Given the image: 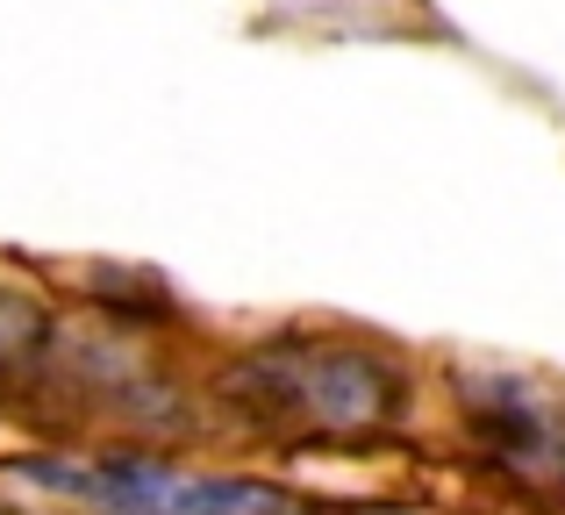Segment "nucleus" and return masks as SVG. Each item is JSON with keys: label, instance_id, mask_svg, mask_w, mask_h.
Returning a JSON list of instances; mask_svg holds the SVG:
<instances>
[{"label": "nucleus", "instance_id": "nucleus-2", "mask_svg": "<svg viewBox=\"0 0 565 515\" xmlns=\"http://www.w3.org/2000/svg\"><path fill=\"white\" fill-rule=\"evenodd\" d=\"M466 430L487 444V459H509V465H558V430L544 422V408L530 401L523 387L509 379H466Z\"/></svg>", "mask_w": 565, "mask_h": 515}, {"label": "nucleus", "instance_id": "nucleus-3", "mask_svg": "<svg viewBox=\"0 0 565 515\" xmlns=\"http://www.w3.org/2000/svg\"><path fill=\"white\" fill-rule=\"evenodd\" d=\"M215 401L230 408L236 422H250V430H301V394H294V373L287 358H279L273 344L244 351V358H230L215 373Z\"/></svg>", "mask_w": 565, "mask_h": 515}, {"label": "nucleus", "instance_id": "nucleus-4", "mask_svg": "<svg viewBox=\"0 0 565 515\" xmlns=\"http://www.w3.org/2000/svg\"><path fill=\"white\" fill-rule=\"evenodd\" d=\"M100 408H108L122 430H137V437H193V422H201L193 401H186V387L172 373H158V365H137L122 387L100 394Z\"/></svg>", "mask_w": 565, "mask_h": 515}, {"label": "nucleus", "instance_id": "nucleus-8", "mask_svg": "<svg viewBox=\"0 0 565 515\" xmlns=\"http://www.w3.org/2000/svg\"><path fill=\"white\" fill-rule=\"evenodd\" d=\"M14 473L22 480H36V487H51V494H72V502H86L94 494V465H72V459H14Z\"/></svg>", "mask_w": 565, "mask_h": 515}, {"label": "nucleus", "instance_id": "nucleus-9", "mask_svg": "<svg viewBox=\"0 0 565 515\" xmlns=\"http://www.w3.org/2000/svg\"><path fill=\"white\" fill-rule=\"evenodd\" d=\"M558 480H565V451H558Z\"/></svg>", "mask_w": 565, "mask_h": 515}, {"label": "nucleus", "instance_id": "nucleus-6", "mask_svg": "<svg viewBox=\"0 0 565 515\" xmlns=\"http://www.w3.org/2000/svg\"><path fill=\"white\" fill-rule=\"evenodd\" d=\"M166 515H287V494L265 480H180Z\"/></svg>", "mask_w": 565, "mask_h": 515}, {"label": "nucleus", "instance_id": "nucleus-5", "mask_svg": "<svg viewBox=\"0 0 565 515\" xmlns=\"http://www.w3.org/2000/svg\"><path fill=\"white\" fill-rule=\"evenodd\" d=\"M51 358H57V322L43 315L29 293L0 287V387H14V379L43 373Z\"/></svg>", "mask_w": 565, "mask_h": 515}, {"label": "nucleus", "instance_id": "nucleus-7", "mask_svg": "<svg viewBox=\"0 0 565 515\" xmlns=\"http://www.w3.org/2000/svg\"><path fill=\"white\" fill-rule=\"evenodd\" d=\"M94 308H108L115 322H137V330H151V322H172V287L151 272H122V265H100L94 272Z\"/></svg>", "mask_w": 565, "mask_h": 515}, {"label": "nucleus", "instance_id": "nucleus-1", "mask_svg": "<svg viewBox=\"0 0 565 515\" xmlns=\"http://www.w3.org/2000/svg\"><path fill=\"white\" fill-rule=\"evenodd\" d=\"M273 351L287 358L294 394H301V416L322 422V430H380V422H401L415 408V387L386 351L373 344H308V336H273Z\"/></svg>", "mask_w": 565, "mask_h": 515}]
</instances>
